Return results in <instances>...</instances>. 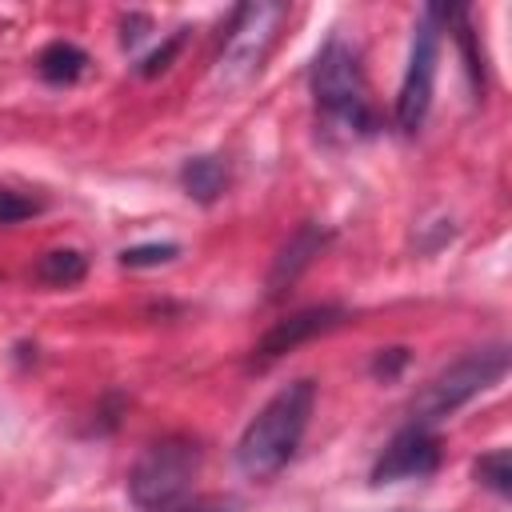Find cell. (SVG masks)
<instances>
[{"label":"cell","instance_id":"cell-1","mask_svg":"<svg viewBox=\"0 0 512 512\" xmlns=\"http://www.w3.org/2000/svg\"><path fill=\"white\" fill-rule=\"evenodd\" d=\"M316 404V384L312 380H292L284 384L240 432L236 440V464L252 480H272L300 448L308 416Z\"/></svg>","mask_w":512,"mask_h":512},{"label":"cell","instance_id":"cell-2","mask_svg":"<svg viewBox=\"0 0 512 512\" xmlns=\"http://www.w3.org/2000/svg\"><path fill=\"white\" fill-rule=\"evenodd\" d=\"M284 20H288V4H280V0H252V4H240L236 16H232V24H228L224 48H220V56H216L212 84L224 88V92L244 88V84L264 68V60L272 56Z\"/></svg>","mask_w":512,"mask_h":512},{"label":"cell","instance_id":"cell-3","mask_svg":"<svg viewBox=\"0 0 512 512\" xmlns=\"http://www.w3.org/2000/svg\"><path fill=\"white\" fill-rule=\"evenodd\" d=\"M312 96L320 116L344 132H372L376 116L368 104V84L360 72V56L344 40H328L312 64Z\"/></svg>","mask_w":512,"mask_h":512},{"label":"cell","instance_id":"cell-4","mask_svg":"<svg viewBox=\"0 0 512 512\" xmlns=\"http://www.w3.org/2000/svg\"><path fill=\"white\" fill-rule=\"evenodd\" d=\"M508 372V348L492 344V348H476L468 356H460L456 364H448L444 372H436L412 400V420L416 424H436L444 416H452L460 404H468L472 396H480L484 388H492L500 376Z\"/></svg>","mask_w":512,"mask_h":512},{"label":"cell","instance_id":"cell-5","mask_svg":"<svg viewBox=\"0 0 512 512\" xmlns=\"http://www.w3.org/2000/svg\"><path fill=\"white\" fill-rule=\"evenodd\" d=\"M200 472V448L188 436H168L144 448V456L128 472V492L148 512H168L180 496H188Z\"/></svg>","mask_w":512,"mask_h":512},{"label":"cell","instance_id":"cell-6","mask_svg":"<svg viewBox=\"0 0 512 512\" xmlns=\"http://www.w3.org/2000/svg\"><path fill=\"white\" fill-rule=\"evenodd\" d=\"M440 8H428L416 24L412 36V52H408V68L400 80V96H396V124L404 132H416L428 116L432 104V88H436V56H440Z\"/></svg>","mask_w":512,"mask_h":512},{"label":"cell","instance_id":"cell-7","mask_svg":"<svg viewBox=\"0 0 512 512\" xmlns=\"http://www.w3.org/2000/svg\"><path fill=\"white\" fill-rule=\"evenodd\" d=\"M440 464V440L428 424H408L400 428L388 448L380 452L376 468H372V484H392V480H416V476H428L436 472Z\"/></svg>","mask_w":512,"mask_h":512},{"label":"cell","instance_id":"cell-8","mask_svg":"<svg viewBox=\"0 0 512 512\" xmlns=\"http://www.w3.org/2000/svg\"><path fill=\"white\" fill-rule=\"evenodd\" d=\"M340 320H344V308H336V304L304 308V312H296V316L272 324V328L264 332L256 356H260V360H272V356H280V352H292V348H300L304 340H312V336H320V332H332Z\"/></svg>","mask_w":512,"mask_h":512},{"label":"cell","instance_id":"cell-9","mask_svg":"<svg viewBox=\"0 0 512 512\" xmlns=\"http://www.w3.org/2000/svg\"><path fill=\"white\" fill-rule=\"evenodd\" d=\"M324 244H328V232H324L320 224H300V228L288 236V244L280 248V256L272 260V272H268V296H280L284 288H292L296 276L320 256Z\"/></svg>","mask_w":512,"mask_h":512},{"label":"cell","instance_id":"cell-10","mask_svg":"<svg viewBox=\"0 0 512 512\" xmlns=\"http://www.w3.org/2000/svg\"><path fill=\"white\" fill-rule=\"evenodd\" d=\"M84 272H88V260H84L76 248H52V252H44V256L36 260V268H32V276H36L40 284H48V288H72V284L84 280Z\"/></svg>","mask_w":512,"mask_h":512},{"label":"cell","instance_id":"cell-11","mask_svg":"<svg viewBox=\"0 0 512 512\" xmlns=\"http://www.w3.org/2000/svg\"><path fill=\"white\" fill-rule=\"evenodd\" d=\"M180 184H184V192L196 196L200 204H212V200L224 192L228 172H224V164H220L216 156H196V160H188V164L180 168Z\"/></svg>","mask_w":512,"mask_h":512},{"label":"cell","instance_id":"cell-12","mask_svg":"<svg viewBox=\"0 0 512 512\" xmlns=\"http://www.w3.org/2000/svg\"><path fill=\"white\" fill-rule=\"evenodd\" d=\"M36 68H40V76H44L48 84H72V80H80V76H84L88 56H84L76 44L56 40V44H48V48L40 52Z\"/></svg>","mask_w":512,"mask_h":512},{"label":"cell","instance_id":"cell-13","mask_svg":"<svg viewBox=\"0 0 512 512\" xmlns=\"http://www.w3.org/2000/svg\"><path fill=\"white\" fill-rule=\"evenodd\" d=\"M476 480L484 488H492L496 496H508L512 492V452L508 448H492L476 460Z\"/></svg>","mask_w":512,"mask_h":512},{"label":"cell","instance_id":"cell-14","mask_svg":"<svg viewBox=\"0 0 512 512\" xmlns=\"http://www.w3.org/2000/svg\"><path fill=\"white\" fill-rule=\"evenodd\" d=\"M176 252H180L176 244H136V248H124L120 252V264H128V268H152V264L172 260Z\"/></svg>","mask_w":512,"mask_h":512},{"label":"cell","instance_id":"cell-15","mask_svg":"<svg viewBox=\"0 0 512 512\" xmlns=\"http://www.w3.org/2000/svg\"><path fill=\"white\" fill-rule=\"evenodd\" d=\"M36 212H40L36 200H28V196H20L12 188H0V224H20V220H28Z\"/></svg>","mask_w":512,"mask_h":512},{"label":"cell","instance_id":"cell-16","mask_svg":"<svg viewBox=\"0 0 512 512\" xmlns=\"http://www.w3.org/2000/svg\"><path fill=\"white\" fill-rule=\"evenodd\" d=\"M180 40H184L180 32H176V36H168V40H164V48H156L152 56H144L136 72H140V76H156V72H164V68H168V60H172V52L180 48Z\"/></svg>","mask_w":512,"mask_h":512},{"label":"cell","instance_id":"cell-17","mask_svg":"<svg viewBox=\"0 0 512 512\" xmlns=\"http://www.w3.org/2000/svg\"><path fill=\"white\" fill-rule=\"evenodd\" d=\"M404 360H408V352H404V348H388V352H380V356H376V364H372V372L388 380V376H396V372L404 368Z\"/></svg>","mask_w":512,"mask_h":512},{"label":"cell","instance_id":"cell-18","mask_svg":"<svg viewBox=\"0 0 512 512\" xmlns=\"http://www.w3.org/2000/svg\"><path fill=\"white\" fill-rule=\"evenodd\" d=\"M172 512H236L232 504H188V508H172Z\"/></svg>","mask_w":512,"mask_h":512}]
</instances>
